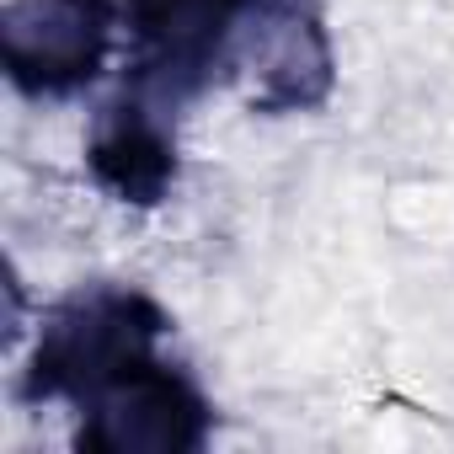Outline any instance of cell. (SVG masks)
I'll list each match as a JSON object with an SVG mask.
<instances>
[{"instance_id":"cell-1","label":"cell","mask_w":454,"mask_h":454,"mask_svg":"<svg viewBox=\"0 0 454 454\" xmlns=\"http://www.w3.org/2000/svg\"><path fill=\"white\" fill-rule=\"evenodd\" d=\"M166 332H171V316L139 289H118V284L75 289L38 326V342L22 374V401L86 406L134 364H145Z\"/></svg>"},{"instance_id":"cell-2","label":"cell","mask_w":454,"mask_h":454,"mask_svg":"<svg viewBox=\"0 0 454 454\" xmlns=\"http://www.w3.org/2000/svg\"><path fill=\"white\" fill-rule=\"evenodd\" d=\"M252 0H129V81L123 91L171 113L236 70Z\"/></svg>"},{"instance_id":"cell-3","label":"cell","mask_w":454,"mask_h":454,"mask_svg":"<svg viewBox=\"0 0 454 454\" xmlns=\"http://www.w3.org/2000/svg\"><path fill=\"white\" fill-rule=\"evenodd\" d=\"M75 427L81 454H198L214 433V406L182 364L150 353L102 395H91Z\"/></svg>"},{"instance_id":"cell-4","label":"cell","mask_w":454,"mask_h":454,"mask_svg":"<svg viewBox=\"0 0 454 454\" xmlns=\"http://www.w3.org/2000/svg\"><path fill=\"white\" fill-rule=\"evenodd\" d=\"M118 0H6L0 12V59L6 81L33 102L86 91L113 49Z\"/></svg>"},{"instance_id":"cell-5","label":"cell","mask_w":454,"mask_h":454,"mask_svg":"<svg viewBox=\"0 0 454 454\" xmlns=\"http://www.w3.org/2000/svg\"><path fill=\"white\" fill-rule=\"evenodd\" d=\"M252 113H316L337 86V54L321 0H252L236 70Z\"/></svg>"},{"instance_id":"cell-6","label":"cell","mask_w":454,"mask_h":454,"mask_svg":"<svg viewBox=\"0 0 454 454\" xmlns=\"http://www.w3.org/2000/svg\"><path fill=\"white\" fill-rule=\"evenodd\" d=\"M171 113L139 102V97H118L97 113L91 139H86V166L97 176V187H107L118 203L134 208H155L171 198L176 187V134H171Z\"/></svg>"}]
</instances>
